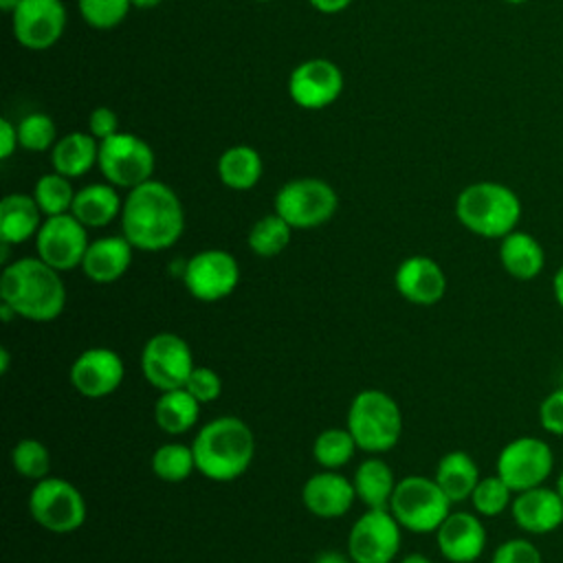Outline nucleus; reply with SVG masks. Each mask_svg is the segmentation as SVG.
Here are the masks:
<instances>
[{"label":"nucleus","instance_id":"f257e3e1","mask_svg":"<svg viewBox=\"0 0 563 563\" xmlns=\"http://www.w3.org/2000/svg\"><path fill=\"white\" fill-rule=\"evenodd\" d=\"M121 229L139 251H165L174 246L185 231L183 202L169 185L152 178L128 191L121 211Z\"/></svg>","mask_w":563,"mask_h":563},{"label":"nucleus","instance_id":"f03ea898","mask_svg":"<svg viewBox=\"0 0 563 563\" xmlns=\"http://www.w3.org/2000/svg\"><path fill=\"white\" fill-rule=\"evenodd\" d=\"M66 299L59 271L40 257H20L4 264L0 273V301L11 306L20 319L53 321L64 312Z\"/></svg>","mask_w":563,"mask_h":563},{"label":"nucleus","instance_id":"7ed1b4c3","mask_svg":"<svg viewBox=\"0 0 563 563\" xmlns=\"http://www.w3.org/2000/svg\"><path fill=\"white\" fill-rule=\"evenodd\" d=\"M196 471L211 482L242 477L255 457V435L238 416H220L207 422L191 442Z\"/></svg>","mask_w":563,"mask_h":563},{"label":"nucleus","instance_id":"20e7f679","mask_svg":"<svg viewBox=\"0 0 563 563\" xmlns=\"http://www.w3.org/2000/svg\"><path fill=\"white\" fill-rule=\"evenodd\" d=\"M455 218L479 238L501 240L517 229L521 200L508 185L495 180L471 183L455 198Z\"/></svg>","mask_w":563,"mask_h":563},{"label":"nucleus","instance_id":"39448f33","mask_svg":"<svg viewBox=\"0 0 563 563\" xmlns=\"http://www.w3.org/2000/svg\"><path fill=\"white\" fill-rule=\"evenodd\" d=\"M345 427L352 433L358 451L383 455L391 451L402 435L400 405L383 389H361L347 409Z\"/></svg>","mask_w":563,"mask_h":563},{"label":"nucleus","instance_id":"423d86ee","mask_svg":"<svg viewBox=\"0 0 563 563\" xmlns=\"http://www.w3.org/2000/svg\"><path fill=\"white\" fill-rule=\"evenodd\" d=\"M389 512L409 532H435L451 512V499L433 477L407 475L396 482Z\"/></svg>","mask_w":563,"mask_h":563},{"label":"nucleus","instance_id":"0eeeda50","mask_svg":"<svg viewBox=\"0 0 563 563\" xmlns=\"http://www.w3.org/2000/svg\"><path fill=\"white\" fill-rule=\"evenodd\" d=\"M29 515L40 528L68 534L84 526L88 508L81 490L73 482L48 475L33 484L29 493Z\"/></svg>","mask_w":563,"mask_h":563},{"label":"nucleus","instance_id":"6e6552de","mask_svg":"<svg viewBox=\"0 0 563 563\" xmlns=\"http://www.w3.org/2000/svg\"><path fill=\"white\" fill-rule=\"evenodd\" d=\"M336 209L339 196L334 187L312 176L288 180L277 189L273 200V211L292 229H317L332 220Z\"/></svg>","mask_w":563,"mask_h":563},{"label":"nucleus","instance_id":"1a4fd4ad","mask_svg":"<svg viewBox=\"0 0 563 563\" xmlns=\"http://www.w3.org/2000/svg\"><path fill=\"white\" fill-rule=\"evenodd\" d=\"M97 165L106 176V183L130 191L152 180L156 158L147 141L132 132H117L99 141Z\"/></svg>","mask_w":563,"mask_h":563},{"label":"nucleus","instance_id":"9d476101","mask_svg":"<svg viewBox=\"0 0 563 563\" xmlns=\"http://www.w3.org/2000/svg\"><path fill=\"white\" fill-rule=\"evenodd\" d=\"M185 290L205 303L222 301L240 284V264L224 249H205L183 262Z\"/></svg>","mask_w":563,"mask_h":563},{"label":"nucleus","instance_id":"9b49d317","mask_svg":"<svg viewBox=\"0 0 563 563\" xmlns=\"http://www.w3.org/2000/svg\"><path fill=\"white\" fill-rule=\"evenodd\" d=\"M194 367V352L176 332H156L141 350V372L158 391L185 387Z\"/></svg>","mask_w":563,"mask_h":563},{"label":"nucleus","instance_id":"f8f14e48","mask_svg":"<svg viewBox=\"0 0 563 563\" xmlns=\"http://www.w3.org/2000/svg\"><path fill=\"white\" fill-rule=\"evenodd\" d=\"M554 471V453L550 444L537 435H521L501 446L495 473L515 490H528L545 484Z\"/></svg>","mask_w":563,"mask_h":563},{"label":"nucleus","instance_id":"ddd939ff","mask_svg":"<svg viewBox=\"0 0 563 563\" xmlns=\"http://www.w3.org/2000/svg\"><path fill=\"white\" fill-rule=\"evenodd\" d=\"M402 526L389 508H367L350 528L347 554L354 563H391L400 552Z\"/></svg>","mask_w":563,"mask_h":563},{"label":"nucleus","instance_id":"4468645a","mask_svg":"<svg viewBox=\"0 0 563 563\" xmlns=\"http://www.w3.org/2000/svg\"><path fill=\"white\" fill-rule=\"evenodd\" d=\"M88 244V229L73 213L44 218L35 235L37 257L59 273L79 268Z\"/></svg>","mask_w":563,"mask_h":563},{"label":"nucleus","instance_id":"2eb2a0df","mask_svg":"<svg viewBox=\"0 0 563 563\" xmlns=\"http://www.w3.org/2000/svg\"><path fill=\"white\" fill-rule=\"evenodd\" d=\"M13 37L31 51L51 48L66 29V7L62 0H20L11 13Z\"/></svg>","mask_w":563,"mask_h":563},{"label":"nucleus","instance_id":"dca6fc26","mask_svg":"<svg viewBox=\"0 0 563 563\" xmlns=\"http://www.w3.org/2000/svg\"><path fill=\"white\" fill-rule=\"evenodd\" d=\"M125 376L123 358L110 347H88L70 365L68 378L84 398L99 400L114 394Z\"/></svg>","mask_w":563,"mask_h":563},{"label":"nucleus","instance_id":"f3484780","mask_svg":"<svg viewBox=\"0 0 563 563\" xmlns=\"http://www.w3.org/2000/svg\"><path fill=\"white\" fill-rule=\"evenodd\" d=\"M343 90V73L341 68L325 59L312 57L292 68L288 77L290 99L306 110L328 108L339 99Z\"/></svg>","mask_w":563,"mask_h":563},{"label":"nucleus","instance_id":"a211bd4d","mask_svg":"<svg viewBox=\"0 0 563 563\" xmlns=\"http://www.w3.org/2000/svg\"><path fill=\"white\" fill-rule=\"evenodd\" d=\"M435 545L449 563H475L486 548V528L477 512H449L435 530Z\"/></svg>","mask_w":563,"mask_h":563},{"label":"nucleus","instance_id":"6ab92c4d","mask_svg":"<svg viewBox=\"0 0 563 563\" xmlns=\"http://www.w3.org/2000/svg\"><path fill=\"white\" fill-rule=\"evenodd\" d=\"M398 295L413 306H433L446 292V275L429 255H411L402 260L394 273Z\"/></svg>","mask_w":563,"mask_h":563},{"label":"nucleus","instance_id":"aec40b11","mask_svg":"<svg viewBox=\"0 0 563 563\" xmlns=\"http://www.w3.org/2000/svg\"><path fill=\"white\" fill-rule=\"evenodd\" d=\"M512 521L528 534H548L563 526V497L545 484L515 493L510 504Z\"/></svg>","mask_w":563,"mask_h":563},{"label":"nucleus","instance_id":"412c9836","mask_svg":"<svg viewBox=\"0 0 563 563\" xmlns=\"http://www.w3.org/2000/svg\"><path fill=\"white\" fill-rule=\"evenodd\" d=\"M356 499L354 484L339 471L321 468L310 475L301 488L306 510L319 519H339L347 515Z\"/></svg>","mask_w":563,"mask_h":563},{"label":"nucleus","instance_id":"4be33fe9","mask_svg":"<svg viewBox=\"0 0 563 563\" xmlns=\"http://www.w3.org/2000/svg\"><path fill=\"white\" fill-rule=\"evenodd\" d=\"M132 251L134 246L123 233L97 238L88 244L79 268L95 284H112L128 273L132 264Z\"/></svg>","mask_w":563,"mask_h":563},{"label":"nucleus","instance_id":"5701e85b","mask_svg":"<svg viewBox=\"0 0 563 563\" xmlns=\"http://www.w3.org/2000/svg\"><path fill=\"white\" fill-rule=\"evenodd\" d=\"M499 262L512 279L530 282L541 275L545 251L532 233L515 229L499 240Z\"/></svg>","mask_w":563,"mask_h":563},{"label":"nucleus","instance_id":"b1692460","mask_svg":"<svg viewBox=\"0 0 563 563\" xmlns=\"http://www.w3.org/2000/svg\"><path fill=\"white\" fill-rule=\"evenodd\" d=\"M42 209L33 194H9L0 200V242L24 244L37 235L42 227Z\"/></svg>","mask_w":563,"mask_h":563},{"label":"nucleus","instance_id":"393cba45","mask_svg":"<svg viewBox=\"0 0 563 563\" xmlns=\"http://www.w3.org/2000/svg\"><path fill=\"white\" fill-rule=\"evenodd\" d=\"M123 200L114 185L110 183H92L81 187L75 194L70 213L86 227V229H101L110 224L114 218H121Z\"/></svg>","mask_w":563,"mask_h":563},{"label":"nucleus","instance_id":"a878e982","mask_svg":"<svg viewBox=\"0 0 563 563\" xmlns=\"http://www.w3.org/2000/svg\"><path fill=\"white\" fill-rule=\"evenodd\" d=\"M99 161V141L90 132H70L62 139L51 150V165L53 172L68 176V178H79L86 172L92 169Z\"/></svg>","mask_w":563,"mask_h":563},{"label":"nucleus","instance_id":"bb28decb","mask_svg":"<svg viewBox=\"0 0 563 563\" xmlns=\"http://www.w3.org/2000/svg\"><path fill=\"white\" fill-rule=\"evenodd\" d=\"M479 468L477 462L466 451H449L444 453L438 464L433 479L444 490V495L451 499V504L471 499V493L475 490L479 482Z\"/></svg>","mask_w":563,"mask_h":563},{"label":"nucleus","instance_id":"cd10ccee","mask_svg":"<svg viewBox=\"0 0 563 563\" xmlns=\"http://www.w3.org/2000/svg\"><path fill=\"white\" fill-rule=\"evenodd\" d=\"M396 482L398 479L394 477L389 464L380 455H369L363 460L352 477L356 499L365 508H389Z\"/></svg>","mask_w":563,"mask_h":563},{"label":"nucleus","instance_id":"c85d7f7f","mask_svg":"<svg viewBox=\"0 0 563 563\" xmlns=\"http://www.w3.org/2000/svg\"><path fill=\"white\" fill-rule=\"evenodd\" d=\"M200 402L185 389L161 391L154 402V422L167 435H183L198 422Z\"/></svg>","mask_w":563,"mask_h":563},{"label":"nucleus","instance_id":"c756f323","mask_svg":"<svg viewBox=\"0 0 563 563\" xmlns=\"http://www.w3.org/2000/svg\"><path fill=\"white\" fill-rule=\"evenodd\" d=\"M262 156L251 145H233L218 158V176L224 187L235 191L253 189L262 178Z\"/></svg>","mask_w":563,"mask_h":563},{"label":"nucleus","instance_id":"7c9ffc66","mask_svg":"<svg viewBox=\"0 0 563 563\" xmlns=\"http://www.w3.org/2000/svg\"><path fill=\"white\" fill-rule=\"evenodd\" d=\"M356 449L358 446L347 427H330L314 438L312 457L321 468L341 471L345 464L352 462Z\"/></svg>","mask_w":563,"mask_h":563},{"label":"nucleus","instance_id":"2f4dec72","mask_svg":"<svg viewBox=\"0 0 563 563\" xmlns=\"http://www.w3.org/2000/svg\"><path fill=\"white\" fill-rule=\"evenodd\" d=\"M292 231L295 229L273 211L253 222L246 242L257 257H275L290 244Z\"/></svg>","mask_w":563,"mask_h":563},{"label":"nucleus","instance_id":"473e14b6","mask_svg":"<svg viewBox=\"0 0 563 563\" xmlns=\"http://www.w3.org/2000/svg\"><path fill=\"white\" fill-rule=\"evenodd\" d=\"M150 468L158 479L167 484H180L196 471L194 451L183 442H165L152 453Z\"/></svg>","mask_w":563,"mask_h":563},{"label":"nucleus","instance_id":"72a5a7b5","mask_svg":"<svg viewBox=\"0 0 563 563\" xmlns=\"http://www.w3.org/2000/svg\"><path fill=\"white\" fill-rule=\"evenodd\" d=\"M75 189L68 176H62L57 172L44 174L37 178L35 187H33V198L37 202V207L42 209L44 218L51 216H62V213H70L73 209V200H75Z\"/></svg>","mask_w":563,"mask_h":563},{"label":"nucleus","instance_id":"f704fd0d","mask_svg":"<svg viewBox=\"0 0 563 563\" xmlns=\"http://www.w3.org/2000/svg\"><path fill=\"white\" fill-rule=\"evenodd\" d=\"M512 497H515V490L495 473V475L479 477L468 501L479 517H497L504 510H510Z\"/></svg>","mask_w":563,"mask_h":563},{"label":"nucleus","instance_id":"c9c22d12","mask_svg":"<svg viewBox=\"0 0 563 563\" xmlns=\"http://www.w3.org/2000/svg\"><path fill=\"white\" fill-rule=\"evenodd\" d=\"M11 466L22 477L40 482L51 473V453L44 442L35 438H24L11 449Z\"/></svg>","mask_w":563,"mask_h":563},{"label":"nucleus","instance_id":"e433bc0d","mask_svg":"<svg viewBox=\"0 0 563 563\" xmlns=\"http://www.w3.org/2000/svg\"><path fill=\"white\" fill-rule=\"evenodd\" d=\"M18 141H20V147L29 152L53 150V145L57 143L53 119L44 112H31L22 117L18 123Z\"/></svg>","mask_w":563,"mask_h":563},{"label":"nucleus","instance_id":"4c0bfd02","mask_svg":"<svg viewBox=\"0 0 563 563\" xmlns=\"http://www.w3.org/2000/svg\"><path fill=\"white\" fill-rule=\"evenodd\" d=\"M79 15L95 29H112L121 24L132 7L130 0H77Z\"/></svg>","mask_w":563,"mask_h":563},{"label":"nucleus","instance_id":"58836bf2","mask_svg":"<svg viewBox=\"0 0 563 563\" xmlns=\"http://www.w3.org/2000/svg\"><path fill=\"white\" fill-rule=\"evenodd\" d=\"M185 389L200 402V405H209L213 400L220 398L222 394V378L216 369L207 367V365H196L194 372L189 374Z\"/></svg>","mask_w":563,"mask_h":563},{"label":"nucleus","instance_id":"ea45409f","mask_svg":"<svg viewBox=\"0 0 563 563\" xmlns=\"http://www.w3.org/2000/svg\"><path fill=\"white\" fill-rule=\"evenodd\" d=\"M490 563H543V556L530 539L517 537L499 543L490 556Z\"/></svg>","mask_w":563,"mask_h":563},{"label":"nucleus","instance_id":"a19ab883","mask_svg":"<svg viewBox=\"0 0 563 563\" xmlns=\"http://www.w3.org/2000/svg\"><path fill=\"white\" fill-rule=\"evenodd\" d=\"M539 422L541 427L552 433L563 438V387L550 391L541 405H539Z\"/></svg>","mask_w":563,"mask_h":563},{"label":"nucleus","instance_id":"79ce46f5","mask_svg":"<svg viewBox=\"0 0 563 563\" xmlns=\"http://www.w3.org/2000/svg\"><path fill=\"white\" fill-rule=\"evenodd\" d=\"M88 132L97 139V141H103L112 134L119 132V117L112 108L108 106H99L90 112L88 117Z\"/></svg>","mask_w":563,"mask_h":563},{"label":"nucleus","instance_id":"37998d69","mask_svg":"<svg viewBox=\"0 0 563 563\" xmlns=\"http://www.w3.org/2000/svg\"><path fill=\"white\" fill-rule=\"evenodd\" d=\"M18 145V128L9 119H0V158H9Z\"/></svg>","mask_w":563,"mask_h":563},{"label":"nucleus","instance_id":"c03bdc74","mask_svg":"<svg viewBox=\"0 0 563 563\" xmlns=\"http://www.w3.org/2000/svg\"><path fill=\"white\" fill-rule=\"evenodd\" d=\"M321 13H339L352 4V0H308Z\"/></svg>","mask_w":563,"mask_h":563},{"label":"nucleus","instance_id":"a18cd8bd","mask_svg":"<svg viewBox=\"0 0 563 563\" xmlns=\"http://www.w3.org/2000/svg\"><path fill=\"white\" fill-rule=\"evenodd\" d=\"M312 563H354V561L350 559L347 550L345 552H341V550H323V552H319L314 556Z\"/></svg>","mask_w":563,"mask_h":563},{"label":"nucleus","instance_id":"49530a36","mask_svg":"<svg viewBox=\"0 0 563 563\" xmlns=\"http://www.w3.org/2000/svg\"><path fill=\"white\" fill-rule=\"evenodd\" d=\"M552 292H554L556 303L563 308V266H559V271L552 277Z\"/></svg>","mask_w":563,"mask_h":563},{"label":"nucleus","instance_id":"de8ad7c7","mask_svg":"<svg viewBox=\"0 0 563 563\" xmlns=\"http://www.w3.org/2000/svg\"><path fill=\"white\" fill-rule=\"evenodd\" d=\"M400 563H433V561L420 552H409L407 556L400 559Z\"/></svg>","mask_w":563,"mask_h":563},{"label":"nucleus","instance_id":"09e8293b","mask_svg":"<svg viewBox=\"0 0 563 563\" xmlns=\"http://www.w3.org/2000/svg\"><path fill=\"white\" fill-rule=\"evenodd\" d=\"M132 2V7H136V9H154V7H158L163 0H130Z\"/></svg>","mask_w":563,"mask_h":563},{"label":"nucleus","instance_id":"8fccbe9b","mask_svg":"<svg viewBox=\"0 0 563 563\" xmlns=\"http://www.w3.org/2000/svg\"><path fill=\"white\" fill-rule=\"evenodd\" d=\"M9 361H11L9 350L2 345V347H0V372H2V374H7V369H9Z\"/></svg>","mask_w":563,"mask_h":563},{"label":"nucleus","instance_id":"3c124183","mask_svg":"<svg viewBox=\"0 0 563 563\" xmlns=\"http://www.w3.org/2000/svg\"><path fill=\"white\" fill-rule=\"evenodd\" d=\"M18 4H20V0H0V7H2V11H7V13H13Z\"/></svg>","mask_w":563,"mask_h":563},{"label":"nucleus","instance_id":"603ef678","mask_svg":"<svg viewBox=\"0 0 563 563\" xmlns=\"http://www.w3.org/2000/svg\"><path fill=\"white\" fill-rule=\"evenodd\" d=\"M554 488H556V493L563 497V468H561V473L556 475V484H554Z\"/></svg>","mask_w":563,"mask_h":563},{"label":"nucleus","instance_id":"864d4df0","mask_svg":"<svg viewBox=\"0 0 563 563\" xmlns=\"http://www.w3.org/2000/svg\"><path fill=\"white\" fill-rule=\"evenodd\" d=\"M504 2H508V4H523V2H528V0H504Z\"/></svg>","mask_w":563,"mask_h":563},{"label":"nucleus","instance_id":"5fc2aeb1","mask_svg":"<svg viewBox=\"0 0 563 563\" xmlns=\"http://www.w3.org/2000/svg\"><path fill=\"white\" fill-rule=\"evenodd\" d=\"M255 2H268V0H255Z\"/></svg>","mask_w":563,"mask_h":563}]
</instances>
